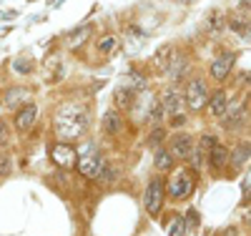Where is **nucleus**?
Instances as JSON below:
<instances>
[{
    "instance_id": "nucleus-1",
    "label": "nucleus",
    "mask_w": 251,
    "mask_h": 236,
    "mask_svg": "<svg viewBox=\"0 0 251 236\" xmlns=\"http://www.w3.org/2000/svg\"><path fill=\"white\" fill-rule=\"evenodd\" d=\"M86 126H88V116H86V111L75 108V105H66V108L58 111V116H55L58 136H60V138H66V141L80 138V133L86 131Z\"/></svg>"
},
{
    "instance_id": "nucleus-2",
    "label": "nucleus",
    "mask_w": 251,
    "mask_h": 236,
    "mask_svg": "<svg viewBox=\"0 0 251 236\" xmlns=\"http://www.w3.org/2000/svg\"><path fill=\"white\" fill-rule=\"evenodd\" d=\"M194 171L191 168H181L178 174L171 179V186H169V191H171V196L174 199H186L188 194H191V188H194Z\"/></svg>"
},
{
    "instance_id": "nucleus-3",
    "label": "nucleus",
    "mask_w": 251,
    "mask_h": 236,
    "mask_svg": "<svg viewBox=\"0 0 251 236\" xmlns=\"http://www.w3.org/2000/svg\"><path fill=\"white\" fill-rule=\"evenodd\" d=\"M161 204H163V184L156 179V181L149 184V188H146L143 206H146V211H149L151 216H156V213L161 211Z\"/></svg>"
},
{
    "instance_id": "nucleus-4",
    "label": "nucleus",
    "mask_w": 251,
    "mask_h": 236,
    "mask_svg": "<svg viewBox=\"0 0 251 236\" xmlns=\"http://www.w3.org/2000/svg\"><path fill=\"white\" fill-rule=\"evenodd\" d=\"M186 103L191 105V111H199L201 105L206 103V85H203V80H191V83H188Z\"/></svg>"
},
{
    "instance_id": "nucleus-5",
    "label": "nucleus",
    "mask_w": 251,
    "mask_h": 236,
    "mask_svg": "<svg viewBox=\"0 0 251 236\" xmlns=\"http://www.w3.org/2000/svg\"><path fill=\"white\" fill-rule=\"evenodd\" d=\"M50 158H53L58 166H63V168H71V166H75V151H73L71 146H66V143H58V146H53Z\"/></svg>"
},
{
    "instance_id": "nucleus-6",
    "label": "nucleus",
    "mask_w": 251,
    "mask_h": 236,
    "mask_svg": "<svg viewBox=\"0 0 251 236\" xmlns=\"http://www.w3.org/2000/svg\"><path fill=\"white\" fill-rule=\"evenodd\" d=\"M234 63H236V55H234V53H224L221 58H216V60L211 63V76H214L216 80H224V78L228 76V71H231Z\"/></svg>"
},
{
    "instance_id": "nucleus-7",
    "label": "nucleus",
    "mask_w": 251,
    "mask_h": 236,
    "mask_svg": "<svg viewBox=\"0 0 251 236\" xmlns=\"http://www.w3.org/2000/svg\"><path fill=\"white\" fill-rule=\"evenodd\" d=\"M35 116H38V108L33 103H25L23 108L18 111V116H15V126H18V131H28V128L35 123Z\"/></svg>"
},
{
    "instance_id": "nucleus-8",
    "label": "nucleus",
    "mask_w": 251,
    "mask_h": 236,
    "mask_svg": "<svg viewBox=\"0 0 251 236\" xmlns=\"http://www.w3.org/2000/svg\"><path fill=\"white\" fill-rule=\"evenodd\" d=\"M100 166H103V161H100L96 154H93V156H83V158L78 161L80 174H83V176H88V179H96V176H98Z\"/></svg>"
},
{
    "instance_id": "nucleus-9",
    "label": "nucleus",
    "mask_w": 251,
    "mask_h": 236,
    "mask_svg": "<svg viewBox=\"0 0 251 236\" xmlns=\"http://www.w3.org/2000/svg\"><path fill=\"white\" fill-rule=\"evenodd\" d=\"M191 151H194V141H191V136H176V138L171 141V154H174V156L186 158V156H191Z\"/></svg>"
},
{
    "instance_id": "nucleus-10",
    "label": "nucleus",
    "mask_w": 251,
    "mask_h": 236,
    "mask_svg": "<svg viewBox=\"0 0 251 236\" xmlns=\"http://www.w3.org/2000/svg\"><path fill=\"white\" fill-rule=\"evenodd\" d=\"M228 28H231L234 33H239L241 38H249V35H251V23H249V18L241 15V13H236V15L228 18Z\"/></svg>"
},
{
    "instance_id": "nucleus-11",
    "label": "nucleus",
    "mask_w": 251,
    "mask_h": 236,
    "mask_svg": "<svg viewBox=\"0 0 251 236\" xmlns=\"http://www.w3.org/2000/svg\"><path fill=\"white\" fill-rule=\"evenodd\" d=\"M116 105L121 111H131L136 105V91L133 88H118L116 91Z\"/></svg>"
},
{
    "instance_id": "nucleus-12",
    "label": "nucleus",
    "mask_w": 251,
    "mask_h": 236,
    "mask_svg": "<svg viewBox=\"0 0 251 236\" xmlns=\"http://www.w3.org/2000/svg\"><path fill=\"white\" fill-rule=\"evenodd\" d=\"M161 108H163V113H178V108H181V98H178V93L176 91H166L163 93V98H161Z\"/></svg>"
},
{
    "instance_id": "nucleus-13",
    "label": "nucleus",
    "mask_w": 251,
    "mask_h": 236,
    "mask_svg": "<svg viewBox=\"0 0 251 236\" xmlns=\"http://www.w3.org/2000/svg\"><path fill=\"white\" fill-rule=\"evenodd\" d=\"M226 161H228V151H226L224 146H219V143H216V146L211 148V154H208V163H211V168H216V171H219V168H224V166H226Z\"/></svg>"
},
{
    "instance_id": "nucleus-14",
    "label": "nucleus",
    "mask_w": 251,
    "mask_h": 236,
    "mask_svg": "<svg viewBox=\"0 0 251 236\" xmlns=\"http://www.w3.org/2000/svg\"><path fill=\"white\" fill-rule=\"evenodd\" d=\"M208 108H211V116H224L226 113V93L224 91H216L208 101Z\"/></svg>"
},
{
    "instance_id": "nucleus-15",
    "label": "nucleus",
    "mask_w": 251,
    "mask_h": 236,
    "mask_svg": "<svg viewBox=\"0 0 251 236\" xmlns=\"http://www.w3.org/2000/svg\"><path fill=\"white\" fill-rule=\"evenodd\" d=\"M234 158H231V166H244L246 163V158L251 156V143H239L236 148H234V154H231Z\"/></svg>"
},
{
    "instance_id": "nucleus-16",
    "label": "nucleus",
    "mask_w": 251,
    "mask_h": 236,
    "mask_svg": "<svg viewBox=\"0 0 251 236\" xmlns=\"http://www.w3.org/2000/svg\"><path fill=\"white\" fill-rule=\"evenodd\" d=\"M118 128H121V118L116 111H108L106 116H103V133H118Z\"/></svg>"
},
{
    "instance_id": "nucleus-17",
    "label": "nucleus",
    "mask_w": 251,
    "mask_h": 236,
    "mask_svg": "<svg viewBox=\"0 0 251 236\" xmlns=\"http://www.w3.org/2000/svg\"><path fill=\"white\" fill-rule=\"evenodd\" d=\"M216 146V138L214 136H201V143H199V151H196V163L203 161V156L211 154V148Z\"/></svg>"
},
{
    "instance_id": "nucleus-18",
    "label": "nucleus",
    "mask_w": 251,
    "mask_h": 236,
    "mask_svg": "<svg viewBox=\"0 0 251 236\" xmlns=\"http://www.w3.org/2000/svg\"><path fill=\"white\" fill-rule=\"evenodd\" d=\"M25 98H28V91L25 88H10L5 93V105H8V108H15V105L20 101H25Z\"/></svg>"
},
{
    "instance_id": "nucleus-19",
    "label": "nucleus",
    "mask_w": 251,
    "mask_h": 236,
    "mask_svg": "<svg viewBox=\"0 0 251 236\" xmlns=\"http://www.w3.org/2000/svg\"><path fill=\"white\" fill-rule=\"evenodd\" d=\"M166 231H169V236H186V221L181 216H171V224L166 226Z\"/></svg>"
},
{
    "instance_id": "nucleus-20",
    "label": "nucleus",
    "mask_w": 251,
    "mask_h": 236,
    "mask_svg": "<svg viewBox=\"0 0 251 236\" xmlns=\"http://www.w3.org/2000/svg\"><path fill=\"white\" fill-rule=\"evenodd\" d=\"M96 179H98V181H100L103 186H108V184H113V181H116V168H113V166H106V163H103Z\"/></svg>"
},
{
    "instance_id": "nucleus-21",
    "label": "nucleus",
    "mask_w": 251,
    "mask_h": 236,
    "mask_svg": "<svg viewBox=\"0 0 251 236\" xmlns=\"http://www.w3.org/2000/svg\"><path fill=\"white\" fill-rule=\"evenodd\" d=\"M116 46H118V40H116L113 35H103V38L98 40V51H100V53H113Z\"/></svg>"
},
{
    "instance_id": "nucleus-22",
    "label": "nucleus",
    "mask_w": 251,
    "mask_h": 236,
    "mask_svg": "<svg viewBox=\"0 0 251 236\" xmlns=\"http://www.w3.org/2000/svg\"><path fill=\"white\" fill-rule=\"evenodd\" d=\"M128 83H131V88L133 91H146V85H149V80H146V76H141V73H131V78H128Z\"/></svg>"
},
{
    "instance_id": "nucleus-23",
    "label": "nucleus",
    "mask_w": 251,
    "mask_h": 236,
    "mask_svg": "<svg viewBox=\"0 0 251 236\" xmlns=\"http://www.w3.org/2000/svg\"><path fill=\"white\" fill-rule=\"evenodd\" d=\"M171 163H174V161H171V154H169V151H158V154H156V168L169 171Z\"/></svg>"
},
{
    "instance_id": "nucleus-24",
    "label": "nucleus",
    "mask_w": 251,
    "mask_h": 236,
    "mask_svg": "<svg viewBox=\"0 0 251 236\" xmlns=\"http://www.w3.org/2000/svg\"><path fill=\"white\" fill-rule=\"evenodd\" d=\"M13 68H15L18 73H30L33 63H30V60H25V58H18V60H13Z\"/></svg>"
},
{
    "instance_id": "nucleus-25",
    "label": "nucleus",
    "mask_w": 251,
    "mask_h": 236,
    "mask_svg": "<svg viewBox=\"0 0 251 236\" xmlns=\"http://www.w3.org/2000/svg\"><path fill=\"white\" fill-rule=\"evenodd\" d=\"M88 30H91V28H88V26H83V28H78V30H75V33H73V38H71V46H73V48H75V46H78V43H80V40H83V38H86V33H88Z\"/></svg>"
},
{
    "instance_id": "nucleus-26",
    "label": "nucleus",
    "mask_w": 251,
    "mask_h": 236,
    "mask_svg": "<svg viewBox=\"0 0 251 236\" xmlns=\"http://www.w3.org/2000/svg\"><path fill=\"white\" fill-rule=\"evenodd\" d=\"M169 51H171L169 46H163V48L158 51V66H161V68H166V63H169Z\"/></svg>"
},
{
    "instance_id": "nucleus-27",
    "label": "nucleus",
    "mask_w": 251,
    "mask_h": 236,
    "mask_svg": "<svg viewBox=\"0 0 251 236\" xmlns=\"http://www.w3.org/2000/svg\"><path fill=\"white\" fill-rule=\"evenodd\" d=\"M241 121H244V111H236L234 118H228V121H226V128H236Z\"/></svg>"
},
{
    "instance_id": "nucleus-28",
    "label": "nucleus",
    "mask_w": 251,
    "mask_h": 236,
    "mask_svg": "<svg viewBox=\"0 0 251 236\" xmlns=\"http://www.w3.org/2000/svg\"><path fill=\"white\" fill-rule=\"evenodd\" d=\"M208 26H211L214 30H221V13H211V18H208Z\"/></svg>"
},
{
    "instance_id": "nucleus-29",
    "label": "nucleus",
    "mask_w": 251,
    "mask_h": 236,
    "mask_svg": "<svg viewBox=\"0 0 251 236\" xmlns=\"http://www.w3.org/2000/svg\"><path fill=\"white\" fill-rule=\"evenodd\" d=\"M186 216H188V219H186V226H194V229L199 226V213H196L194 209H191V211H188V213H186Z\"/></svg>"
},
{
    "instance_id": "nucleus-30",
    "label": "nucleus",
    "mask_w": 251,
    "mask_h": 236,
    "mask_svg": "<svg viewBox=\"0 0 251 236\" xmlns=\"http://www.w3.org/2000/svg\"><path fill=\"white\" fill-rule=\"evenodd\" d=\"M163 136H166V133H163V128H156V131L151 133V146H158V143L163 141Z\"/></svg>"
},
{
    "instance_id": "nucleus-31",
    "label": "nucleus",
    "mask_w": 251,
    "mask_h": 236,
    "mask_svg": "<svg viewBox=\"0 0 251 236\" xmlns=\"http://www.w3.org/2000/svg\"><path fill=\"white\" fill-rule=\"evenodd\" d=\"M5 143H8V126L0 121V148H3Z\"/></svg>"
},
{
    "instance_id": "nucleus-32",
    "label": "nucleus",
    "mask_w": 251,
    "mask_h": 236,
    "mask_svg": "<svg viewBox=\"0 0 251 236\" xmlns=\"http://www.w3.org/2000/svg\"><path fill=\"white\" fill-rule=\"evenodd\" d=\"M8 168H10V158H3V161H0V176H5Z\"/></svg>"
},
{
    "instance_id": "nucleus-33",
    "label": "nucleus",
    "mask_w": 251,
    "mask_h": 236,
    "mask_svg": "<svg viewBox=\"0 0 251 236\" xmlns=\"http://www.w3.org/2000/svg\"><path fill=\"white\" fill-rule=\"evenodd\" d=\"M171 123H174V126H183V123H186V118H183L181 113H176V118H171Z\"/></svg>"
},
{
    "instance_id": "nucleus-34",
    "label": "nucleus",
    "mask_w": 251,
    "mask_h": 236,
    "mask_svg": "<svg viewBox=\"0 0 251 236\" xmlns=\"http://www.w3.org/2000/svg\"><path fill=\"white\" fill-rule=\"evenodd\" d=\"M226 236H236V229H228V231H226Z\"/></svg>"
},
{
    "instance_id": "nucleus-35",
    "label": "nucleus",
    "mask_w": 251,
    "mask_h": 236,
    "mask_svg": "<svg viewBox=\"0 0 251 236\" xmlns=\"http://www.w3.org/2000/svg\"><path fill=\"white\" fill-rule=\"evenodd\" d=\"M178 3H194V0H178Z\"/></svg>"
}]
</instances>
